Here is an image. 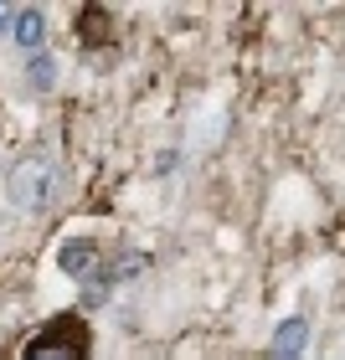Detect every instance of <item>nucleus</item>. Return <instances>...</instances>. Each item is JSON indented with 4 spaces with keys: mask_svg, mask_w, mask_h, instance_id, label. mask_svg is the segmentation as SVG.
<instances>
[{
    "mask_svg": "<svg viewBox=\"0 0 345 360\" xmlns=\"http://www.w3.org/2000/svg\"><path fill=\"white\" fill-rule=\"evenodd\" d=\"M309 345V319L304 314H294L278 324V335H273V345H268V360H299Z\"/></svg>",
    "mask_w": 345,
    "mask_h": 360,
    "instance_id": "obj_5",
    "label": "nucleus"
},
{
    "mask_svg": "<svg viewBox=\"0 0 345 360\" xmlns=\"http://www.w3.org/2000/svg\"><path fill=\"white\" fill-rule=\"evenodd\" d=\"M68 186H73L68 160L52 150H31L6 170V201L15 211H26V217H52L68 201Z\"/></svg>",
    "mask_w": 345,
    "mask_h": 360,
    "instance_id": "obj_1",
    "label": "nucleus"
},
{
    "mask_svg": "<svg viewBox=\"0 0 345 360\" xmlns=\"http://www.w3.org/2000/svg\"><path fill=\"white\" fill-rule=\"evenodd\" d=\"M31 88H52V62L46 57H31Z\"/></svg>",
    "mask_w": 345,
    "mask_h": 360,
    "instance_id": "obj_7",
    "label": "nucleus"
},
{
    "mask_svg": "<svg viewBox=\"0 0 345 360\" xmlns=\"http://www.w3.org/2000/svg\"><path fill=\"white\" fill-rule=\"evenodd\" d=\"M108 37H113V15L104 6H83V11H77V41H83L88 52L108 46Z\"/></svg>",
    "mask_w": 345,
    "mask_h": 360,
    "instance_id": "obj_6",
    "label": "nucleus"
},
{
    "mask_svg": "<svg viewBox=\"0 0 345 360\" xmlns=\"http://www.w3.org/2000/svg\"><path fill=\"white\" fill-rule=\"evenodd\" d=\"M57 268L68 278H77V283H93V278H108V283H113L108 252H104V242H98V237H73L68 248L57 252Z\"/></svg>",
    "mask_w": 345,
    "mask_h": 360,
    "instance_id": "obj_3",
    "label": "nucleus"
},
{
    "mask_svg": "<svg viewBox=\"0 0 345 360\" xmlns=\"http://www.w3.org/2000/svg\"><path fill=\"white\" fill-rule=\"evenodd\" d=\"M11 37H15V46H21V52L42 57V46H46V15H42V6H21V11H15Z\"/></svg>",
    "mask_w": 345,
    "mask_h": 360,
    "instance_id": "obj_4",
    "label": "nucleus"
},
{
    "mask_svg": "<svg viewBox=\"0 0 345 360\" xmlns=\"http://www.w3.org/2000/svg\"><path fill=\"white\" fill-rule=\"evenodd\" d=\"M93 355V330H88V319L77 314H52L42 324L37 335L26 340V350L15 355V360H88Z\"/></svg>",
    "mask_w": 345,
    "mask_h": 360,
    "instance_id": "obj_2",
    "label": "nucleus"
},
{
    "mask_svg": "<svg viewBox=\"0 0 345 360\" xmlns=\"http://www.w3.org/2000/svg\"><path fill=\"white\" fill-rule=\"evenodd\" d=\"M11 26H15V11H11V6H0V37H6Z\"/></svg>",
    "mask_w": 345,
    "mask_h": 360,
    "instance_id": "obj_8",
    "label": "nucleus"
}]
</instances>
